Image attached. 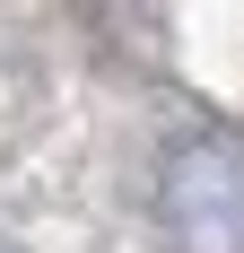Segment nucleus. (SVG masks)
Returning <instances> with one entry per match:
<instances>
[{"instance_id":"obj_1","label":"nucleus","mask_w":244,"mask_h":253,"mask_svg":"<svg viewBox=\"0 0 244 253\" xmlns=\"http://www.w3.org/2000/svg\"><path fill=\"white\" fill-rule=\"evenodd\" d=\"M157 218L174 253H244V140H183L157 175Z\"/></svg>"}]
</instances>
